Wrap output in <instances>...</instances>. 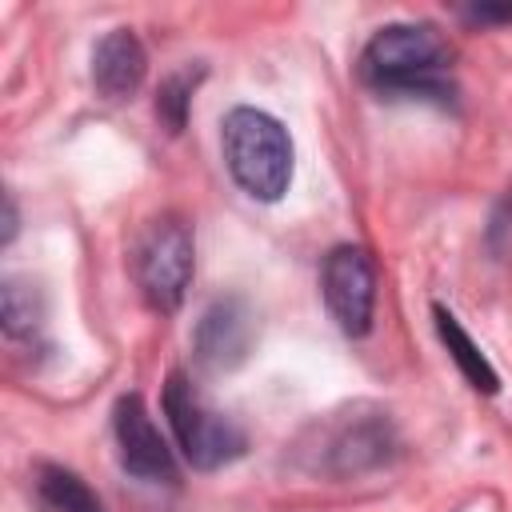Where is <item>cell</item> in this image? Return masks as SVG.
<instances>
[{"mask_svg":"<svg viewBox=\"0 0 512 512\" xmlns=\"http://www.w3.org/2000/svg\"><path fill=\"white\" fill-rule=\"evenodd\" d=\"M192 228L180 216H160L136 244V284L156 312H176L192 280Z\"/></svg>","mask_w":512,"mask_h":512,"instance_id":"obj_5","label":"cell"},{"mask_svg":"<svg viewBox=\"0 0 512 512\" xmlns=\"http://www.w3.org/2000/svg\"><path fill=\"white\" fill-rule=\"evenodd\" d=\"M0 300H4V328H8V336H28L32 340V332L40 328V296L32 292V284L12 276V280H4Z\"/></svg>","mask_w":512,"mask_h":512,"instance_id":"obj_12","label":"cell"},{"mask_svg":"<svg viewBox=\"0 0 512 512\" xmlns=\"http://www.w3.org/2000/svg\"><path fill=\"white\" fill-rule=\"evenodd\" d=\"M432 320H436V332H440V340H444L448 356H452V360H456V368L464 372V380H468L476 392L496 396V392H500V376H496V368L488 364V356L472 344V336L464 332V324H460L444 304H432Z\"/></svg>","mask_w":512,"mask_h":512,"instance_id":"obj_10","label":"cell"},{"mask_svg":"<svg viewBox=\"0 0 512 512\" xmlns=\"http://www.w3.org/2000/svg\"><path fill=\"white\" fill-rule=\"evenodd\" d=\"M148 56L132 28H112L92 48V84L104 100H128L144 80Z\"/></svg>","mask_w":512,"mask_h":512,"instance_id":"obj_9","label":"cell"},{"mask_svg":"<svg viewBox=\"0 0 512 512\" xmlns=\"http://www.w3.org/2000/svg\"><path fill=\"white\" fill-rule=\"evenodd\" d=\"M464 16L476 20V24H488V20H512V8H488V4H480V8H468Z\"/></svg>","mask_w":512,"mask_h":512,"instance_id":"obj_14","label":"cell"},{"mask_svg":"<svg viewBox=\"0 0 512 512\" xmlns=\"http://www.w3.org/2000/svg\"><path fill=\"white\" fill-rule=\"evenodd\" d=\"M252 332H256V320L248 312V304L240 296H220L204 308L200 324H196V356L200 364L208 368H236L248 348H252Z\"/></svg>","mask_w":512,"mask_h":512,"instance_id":"obj_8","label":"cell"},{"mask_svg":"<svg viewBox=\"0 0 512 512\" xmlns=\"http://www.w3.org/2000/svg\"><path fill=\"white\" fill-rule=\"evenodd\" d=\"M204 76V68H184V72H172L164 84H160V96H156V112L160 120L168 124V132H180L184 120H188V104H192V92H196V80Z\"/></svg>","mask_w":512,"mask_h":512,"instance_id":"obj_13","label":"cell"},{"mask_svg":"<svg viewBox=\"0 0 512 512\" xmlns=\"http://www.w3.org/2000/svg\"><path fill=\"white\" fill-rule=\"evenodd\" d=\"M164 416H168V428H172L184 460L200 472L224 468V464L240 460L248 448L244 428L232 416H224L220 408H212L204 400V392L184 372H172L164 384Z\"/></svg>","mask_w":512,"mask_h":512,"instance_id":"obj_3","label":"cell"},{"mask_svg":"<svg viewBox=\"0 0 512 512\" xmlns=\"http://www.w3.org/2000/svg\"><path fill=\"white\" fill-rule=\"evenodd\" d=\"M316 436V468L332 476L380 468L396 452V428L388 412L368 404H352L348 412H336L328 424H316Z\"/></svg>","mask_w":512,"mask_h":512,"instance_id":"obj_4","label":"cell"},{"mask_svg":"<svg viewBox=\"0 0 512 512\" xmlns=\"http://www.w3.org/2000/svg\"><path fill=\"white\" fill-rule=\"evenodd\" d=\"M36 492H40V500H44L52 512H104L100 500H96V492H92L76 472L60 468V464H44V468H40Z\"/></svg>","mask_w":512,"mask_h":512,"instance_id":"obj_11","label":"cell"},{"mask_svg":"<svg viewBox=\"0 0 512 512\" xmlns=\"http://www.w3.org/2000/svg\"><path fill=\"white\" fill-rule=\"evenodd\" d=\"M320 292H324V304L344 336H364L372 328L376 268L364 248H356V244L332 248L320 268Z\"/></svg>","mask_w":512,"mask_h":512,"instance_id":"obj_6","label":"cell"},{"mask_svg":"<svg viewBox=\"0 0 512 512\" xmlns=\"http://www.w3.org/2000/svg\"><path fill=\"white\" fill-rule=\"evenodd\" d=\"M112 432H116V448H120V464L128 476L148 480V484H172L176 480V460L168 440L160 436V428L152 424L144 400L136 392L120 396L112 408Z\"/></svg>","mask_w":512,"mask_h":512,"instance_id":"obj_7","label":"cell"},{"mask_svg":"<svg viewBox=\"0 0 512 512\" xmlns=\"http://www.w3.org/2000/svg\"><path fill=\"white\" fill-rule=\"evenodd\" d=\"M16 236V208H12V196H4V244Z\"/></svg>","mask_w":512,"mask_h":512,"instance_id":"obj_15","label":"cell"},{"mask_svg":"<svg viewBox=\"0 0 512 512\" xmlns=\"http://www.w3.org/2000/svg\"><path fill=\"white\" fill-rule=\"evenodd\" d=\"M360 76L380 96L452 104V44L432 24H384L360 56Z\"/></svg>","mask_w":512,"mask_h":512,"instance_id":"obj_1","label":"cell"},{"mask_svg":"<svg viewBox=\"0 0 512 512\" xmlns=\"http://www.w3.org/2000/svg\"><path fill=\"white\" fill-rule=\"evenodd\" d=\"M224 164L240 192H248L260 204H276L292 184V140L284 124L260 108H232L224 116Z\"/></svg>","mask_w":512,"mask_h":512,"instance_id":"obj_2","label":"cell"}]
</instances>
